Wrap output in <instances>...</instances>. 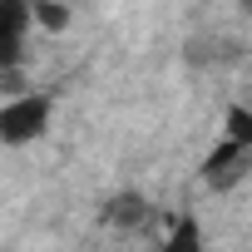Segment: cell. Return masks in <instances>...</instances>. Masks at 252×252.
<instances>
[{
	"label": "cell",
	"instance_id": "cell-7",
	"mask_svg": "<svg viewBox=\"0 0 252 252\" xmlns=\"http://www.w3.org/2000/svg\"><path fill=\"white\" fill-rule=\"evenodd\" d=\"M35 5V25L40 30H64L69 25V5H60V0H30Z\"/></svg>",
	"mask_w": 252,
	"mask_h": 252
},
{
	"label": "cell",
	"instance_id": "cell-8",
	"mask_svg": "<svg viewBox=\"0 0 252 252\" xmlns=\"http://www.w3.org/2000/svg\"><path fill=\"white\" fill-rule=\"evenodd\" d=\"M237 5H242V15H247V20H252V0H237Z\"/></svg>",
	"mask_w": 252,
	"mask_h": 252
},
{
	"label": "cell",
	"instance_id": "cell-3",
	"mask_svg": "<svg viewBox=\"0 0 252 252\" xmlns=\"http://www.w3.org/2000/svg\"><path fill=\"white\" fill-rule=\"evenodd\" d=\"M247 158H252V149H242L237 139H227V134H222V139L208 149V158L198 163V178H203L213 193H227V188L247 173Z\"/></svg>",
	"mask_w": 252,
	"mask_h": 252
},
{
	"label": "cell",
	"instance_id": "cell-6",
	"mask_svg": "<svg viewBox=\"0 0 252 252\" xmlns=\"http://www.w3.org/2000/svg\"><path fill=\"white\" fill-rule=\"evenodd\" d=\"M222 134L237 139L242 149H252V104H227L222 109Z\"/></svg>",
	"mask_w": 252,
	"mask_h": 252
},
{
	"label": "cell",
	"instance_id": "cell-2",
	"mask_svg": "<svg viewBox=\"0 0 252 252\" xmlns=\"http://www.w3.org/2000/svg\"><path fill=\"white\" fill-rule=\"evenodd\" d=\"M35 30L30 0H0V69H15L25 60V40Z\"/></svg>",
	"mask_w": 252,
	"mask_h": 252
},
{
	"label": "cell",
	"instance_id": "cell-4",
	"mask_svg": "<svg viewBox=\"0 0 252 252\" xmlns=\"http://www.w3.org/2000/svg\"><path fill=\"white\" fill-rule=\"evenodd\" d=\"M104 218H109L114 227H124V232H134V227L154 222V203H149L144 193H119V198L104 203Z\"/></svg>",
	"mask_w": 252,
	"mask_h": 252
},
{
	"label": "cell",
	"instance_id": "cell-5",
	"mask_svg": "<svg viewBox=\"0 0 252 252\" xmlns=\"http://www.w3.org/2000/svg\"><path fill=\"white\" fill-rule=\"evenodd\" d=\"M158 252H208V242H203V222H198L193 213L173 218L168 232H163V242H158Z\"/></svg>",
	"mask_w": 252,
	"mask_h": 252
},
{
	"label": "cell",
	"instance_id": "cell-1",
	"mask_svg": "<svg viewBox=\"0 0 252 252\" xmlns=\"http://www.w3.org/2000/svg\"><path fill=\"white\" fill-rule=\"evenodd\" d=\"M50 119H55V99L40 94V89L5 99V104H0V144H5V149L40 144L50 134Z\"/></svg>",
	"mask_w": 252,
	"mask_h": 252
}]
</instances>
